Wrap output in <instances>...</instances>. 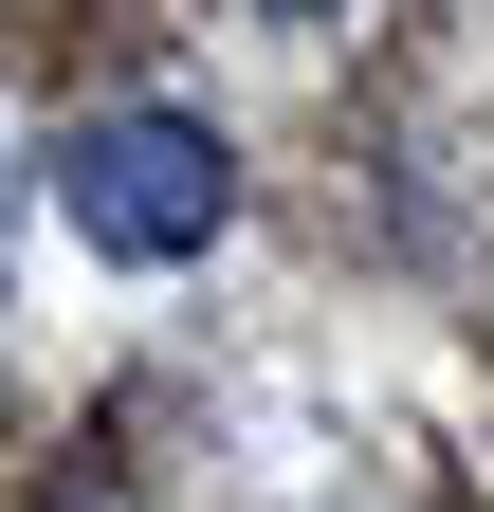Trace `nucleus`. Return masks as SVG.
Here are the masks:
<instances>
[{
	"instance_id": "obj_1",
	"label": "nucleus",
	"mask_w": 494,
	"mask_h": 512,
	"mask_svg": "<svg viewBox=\"0 0 494 512\" xmlns=\"http://www.w3.org/2000/svg\"><path fill=\"white\" fill-rule=\"evenodd\" d=\"M55 220H74L92 256H129V275H165V256H202L238 220V147L202 110H110L55 147Z\"/></svg>"
},
{
	"instance_id": "obj_2",
	"label": "nucleus",
	"mask_w": 494,
	"mask_h": 512,
	"mask_svg": "<svg viewBox=\"0 0 494 512\" xmlns=\"http://www.w3.org/2000/svg\"><path fill=\"white\" fill-rule=\"evenodd\" d=\"M257 19H330V0H257Z\"/></svg>"
}]
</instances>
